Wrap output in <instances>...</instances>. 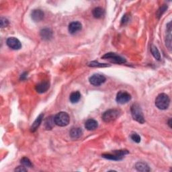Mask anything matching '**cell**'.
I'll use <instances>...</instances> for the list:
<instances>
[{"mask_svg": "<svg viewBox=\"0 0 172 172\" xmlns=\"http://www.w3.org/2000/svg\"><path fill=\"white\" fill-rule=\"evenodd\" d=\"M170 104L169 96L166 94H161L158 95L155 100V106L160 110H166Z\"/></svg>", "mask_w": 172, "mask_h": 172, "instance_id": "6da1fadb", "label": "cell"}, {"mask_svg": "<svg viewBox=\"0 0 172 172\" xmlns=\"http://www.w3.org/2000/svg\"><path fill=\"white\" fill-rule=\"evenodd\" d=\"M131 110L132 117L134 120L137 121L141 124H143L144 122H145L141 108L138 104H132L131 108Z\"/></svg>", "mask_w": 172, "mask_h": 172, "instance_id": "7a4b0ae2", "label": "cell"}, {"mask_svg": "<svg viewBox=\"0 0 172 172\" xmlns=\"http://www.w3.org/2000/svg\"><path fill=\"white\" fill-rule=\"evenodd\" d=\"M55 124L59 126H67L70 121V117L69 114L65 112H60L56 114L54 117Z\"/></svg>", "mask_w": 172, "mask_h": 172, "instance_id": "3957f363", "label": "cell"}, {"mask_svg": "<svg viewBox=\"0 0 172 172\" xmlns=\"http://www.w3.org/2000/svg\"><path fill=\"white\" fill-rule=\"evenodd\" d=\"M120 111L117 109H110L104 112L102 114L103 120L106 123L114 122L120 117Z\"/></svg>", "mask_w": 172, "mask_h": 172, "instance_id": "277c9868", "label": "cell"}, {"mask_svg": "<svg viewBox=\"0 0 172 172\" xmlns=\"http://www.w3.org/2000/svg\"><path fill=\"white\" fill-rule=\"evenodd\" d=\"M101 58L107 59L111 63H116V64H123V63H126V59L114 53V52H108V53L105 54Z\"/></svg>", "mask_w": 172, "mask_h": 172, "instance_id": "5b68a950", "label": "cell"}, {"mask_svg": "<svg viewBox=\"0 0 172 172\" xmlns=\"http://www.w3.org/2000/svg\"><path fill=\"white\" fill-rule=\"evenodd\" d=\"M131 100V96L126 91H120L116 97V100L120 104H124L128 102Z\"/></svg>", "mask_w": 172, "mask_h": 172, "instance_id": "8992f818", "label": "cell"}, {"mask_svg": "<svg viewBox=\"0 0 172 172\" xmlns=\"http://www.w3.org/2000/svg\"><path fill=\"white\" fill-rule=\"evenodd\" d=\"M106 78L101 74H94L89 79L90 84L94 86H100L106 82Z\"/></svg>", "mask_w": 172, "mask_h": 172, "instance_id": "52a82bcc", "label": "cell"}, {"mask_svg": "<svg viewBox=\"0 0 172 172\" xmlns=\"http://www.w3.org/2000/svg\"><path fill=\"white\" fill-rule=\"evenodd\" d=\"M7 45L13 50H19L22 48V44L20 41L15 37H10L7 39Z\"/></svg>", "mask_w": 172, "mask_h": 172, "instance_id": "ba28073f", "label": "cell"}, {"mask_svg": "<svg viewBox=\"0 0 172 172\" xmlns=\"http://www.w3.org/2000/svg\"><path fill=\"white\" fill-rule=\"evenodd\" d=\"M82 24H81V22H78V21H76V22H73L69 24L68 30L70 34H74L78 32H79V30H82Z\"/></svg>", "mask_w": 172, "mask_h": 172, "instance_id": "9c48e42d", "label": "cell"}, {"mask_svg": "<svg viewBox=\"0 0 172 172\" xmlns=\"http://www.w3.org/2000/svg\"><path fill=\"white\" fill-rule=\"evenodd\" d=\"M44 13L41 10H34L31 13V17L34 22H40L44 18Z\"/></svg>", "mask_w": 172, "mask_h": 172, "instance_id": "30bf717a", "label": "cell"}, {"mask_svg": "<svg viewBox=\"0 0 172 172\" xmlns=\"http://www.w3.org/2000/svg\"><path fill=\"white\" fill-rule=\"evenodd\" d=\"M49 87H50V83L46 81V82L38 83V85H36V87H35V89H36V91L38 93L43 94L47 92L49 89Z\"/></svg>", "mask_w": 172, "mask_h": 172, "instance_id": "8fae6325", "label": "cell"}, {"mask_svg": "<svg viewBox=\"0 0 172 172\" xmlns=\"http://www.w3.org/2000/svg\"><path fill=\"white\" fill-rule=\"evenodd\" d=\"M98 126L97 122L94 120V119H89L87 120L85 123V127L88 131H94V130L96 129Z\"/></svg>", "mask_w": 172, "mask_h": 172, "instance_id": "7c38bea8", "label": "cell"}, {"mask_svg": "<svg viewBox=\"0 0 172 172\" xmlns=\"http://www.w3.org/2000/svg\"><path fill=\"white\" fill-rule=\"evenodd\" d=\"M44 117V114H40L38 117H37V118L35 120V121L33 122L32 125L30 127V131L31 132H35L38 129V128L39 127L42 121H43V118Z\"/></svg>", "mask_w": 172, "mask_h": 172, "instance_id": "4fadbf2b", "label": "cell"}, {"mask_svg": "<svg viewBox=\"0 0 172 172\" xmlns=\"http://www.w3.org/2000/svg\"><path fill=\"white\" fill-rule=\"evenodd\" d=\"M167 36H166V46L168 48L171 50V22L167 24Z\"/></svg>", "mask_w": 172, "mask_h": 172, "instance_id": "5bb4252c", "label": "cell"}, {"mask_svg": "<svg viewBox=\"0 0 172 172\" xmlns=\"http://www.w3.org/2000/svg\"><path fill=\"white\" fill-rule=\"evenodd\" d=\"M70 136L73 139H78L83 135V131L80 128H73L69 132Z\"/></svg>", "mask_w": 172, "mask_h": 172, "instance_id": "9a60e30c", "label": "cell"}, {"mask_svg": "<svg viewBox=\"0 0 172 172\" xmlns=\"http://www.w3.org/2000/svg\"><path fill=\"white\" fill-rule=\"evenodd\" d=\"M92 13L95 18L100 19L104 16L105 11L103 8H100V7H97V8H96L93 10Z\"/></svg>", "mask_w": 172, "mask_h": 172, "instance_id": "2e32d148", "label": "cell"}, {"mask_svg": "<svg viewBox=\"0 0 172 172\" xmlns=\"http://www.w3.org/2000/svg\"><path fill=\"white\" fill-rule=\"evenodd\" d=\"M101 157L105 158V159H109V160H113V161H120L123 159V157L118 155L117 154L113 152V154L111 153H106L101 155Z\"/></svg>", "mask_w": 172, "mask_h": 172, "instance_id": "e0dca14e", "label": "cell"}, {"mask_svg": "<svg viewBox=\"0 0 172 172\" xmlns=\"http://www.w3.org/2000/svg\"><path fill=\"white\" fill-rule=\"evenodd\" d=\"M135 168L136 170L139 171H149L151 170L148 165L143 162H138L135 165Z\"/></svg>", "mask_w": 172, "mask_h": 172, "instance_id": "ac0fdd59", "label": "cell"}, {"mask_svg": "<svg viewBox=\"0 0 172 172\" xmlns=\"http://www.w3.org/2000/svg\"><path fill=\"white\" fill-rule=\"evenodd\" d=\"M40 36L44 40H49L52 38V32L50 29H44L40 31Z\"/></svg>", "mask_w": 172, "mask_h": 172, "instance_id": "d6986e66", "label": "cell"}, {"mask_svg": "<svg viewBox=\"0 0 172 172\" xmlns=\"http://www.w3.org/2000/svg\"><path fill=\"white\" fill-rule=\"evenodd\" d=\"M80 99H81V94L79 93V92H78V91L73 92L71 93V95H70L69 100L72 104L78 103L80 100Z\"/></svg>", "mask_w": 172, "mask_h": 172, "instance_id": "ffe728a7", "label": "cell"}, {"mask_svg": "<svg viewBox=\"0 0 172 172\" xmlns=\"http://www.w3.org/2000/svg\"><path fill=\"white\" fill-rule=\"evenodd\" d=\"M54 117H49L45 120L44 125L47 130H51L54 126V124H55Z\"/></svg>", "mask_w": 172, "mask_h": 172, "instance_id": "44dd1931", "label": "cell"}, {"mask_svg": "<svg viewBox=\"0 0 172 172\" xmlns=\"http://www.w3.org/2000/svg\"><path fill=\"white\" fill-rule=\"evenodd\" d=\"M151 53L153 55V56L154 57L155 59L158 61H160L161 60V55H160V52L158 50L157 48L155 46H153L152 45L151 47Z\"/></svg>", "mask_w": 172, "mask_h": 172, "instance_id": "7402d4cb", "label": "cell"}, {"mask_svg": "<svg viewBox=\"0 0 172 172\" xmlns=\"http://www.w3.org/2000/svg\"><path fill=\"white\" fill-rule=\"evenodd\" d=\"M89 67H108V64H102V63H100L96 61H92L90 63H88Z\"/></svg>", "mask_w": 172, "mask_h": 172, "instance_id": "603a6c76", "label": "cell"}, {"mask_svg": "<svg viewBox=\"0 0 172 172\" xmlns=\"http://www.w3.org/2000/svg\"><path fill=\"white\" fill-rule=\"evenodd\" d=\"M21 163H22L24 166L25 167H32V163H31V161L29 158L27 157H23L22 159H21Z\"/></svg>", "mask_w": 172, "mask_h": 172, "instance_id": "cb8c5ba5", "label": "cell"}, {"mask_svg": "<svg viewBox=\"0 0 172 172\" xmlns=\"http://www.w3.org/2000/svg\"><path fill=\"white\" fill-rule=\"evenodd\" d=\"M167 9V6H166V5H163V6H161V8L158 10V11L157 12V16L158 17V18L163 15V13L166 12V10Z\"/></svg>", "mask_w": 172, "mask_h": 172, "instance_id": "d4e9b609", "label": "cell"}, {"mask_svg": "<svg viewBox=\"0 0 172 172\" xmlns=\"http://www.w3.org/2000/svg\"><path fill=\"white\" fill-rule=\"evenodd\" d=\"M131 137L132 141L136 143H139L141 142V137H140V136L138 134H136V133H133V134L131 135Z\"/></svg>", "mask_w": 172, "mask_h": 172, "instance_id": "484cf974", "label": "cell"}, {"mask_svg": "<svg viewBox=\"0 0 172 172\" xmlns=\"http://www.w3.org/2000/svg\"><path fill=\"white\" fill-rule=\"evenodd\" d=\"M129 20H130V16L128 14V13H126L122 17V18L121 20V24L122 25H125V24H127L129 22Z\"/></svg>", "mask_w": 172, "mask_h": 172, "instance_id": "4316f807", "label": "cell"}, {"mask_svg": "<svg viewBox=\"0 0 172 172\" xmlns=\"http://www.w3.org/2000/svg\"><path fill=\"white\" fill-rule=\"evenodd\" d=\"M0 24H1V27L2 28H4V27H6L8 25L9 22L6 18H4V17H2L1 20H0Z\"/></svg>", "mask_w": 172, "mask_h": 172, "instance_id": "83f0119b", "label": "cell"}, {"mask_svg": "<svg viewBox=\"0 0 172 172\" xmlns=\"http://www.w3.org/2000/svg\"><path fill=\"white\" fill-rule=\"evenodd\" d=\"M16 171H27V169H26L25 167L23 166H19L17 167L15 170Z\"/></svg>", "mask_w": 172, "mask_h": 172, "instance_id": "f1b7e54d", "label": "cell"}, {"mask_svg": "<svg viewBox=\"0 0 172 172\" xmlns=\"http://www.w3.org/2000/svg\"><path fill=\"white\" fill-rule=\"evenodd\" d=\"M168 124H169L170 127L171 128V118L169 120V122H168Z\"/></svg>", "mask_w": 172, "mask_h": 172, "instance_id": "f546056e", "label": "cell"}]
</instances>
